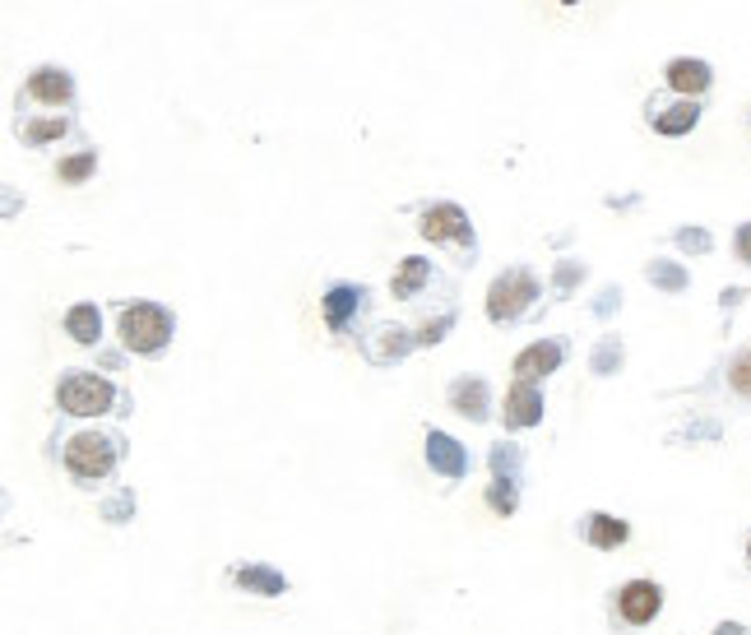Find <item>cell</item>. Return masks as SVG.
Wrapping results in <instances>:
<instances>
[{
	"label": "cell",
	"instance_id": "16",
	"mask_svg": "<svg viewBox=\"0 0 751 635\" xmlns=\"http://www.w3.org/2000/svg\"><path fill=\"white\" fill-rule=\"evenodd\" d=\"M232 585H242L246 593H265V599H274V593H284V589H288L284 575H279V570H269V566H261V562L236 566V570H232Z\"/></svg>",
	"mask_w": 751,
	"mask_h": 635
},
{
	"label": "cell",
	"instance_id": "18",
	"mask_svg": "<svg viewBox=\"0 0 751 635\" xmlns=\"http://www.w3.org/2000/svg\"><path fill=\"white\" fill-rule=\"evenodd\" d=\"M66 334L74 344H97V334H103V311L93 302H79L66 311Z\"/></svg>",
	"mask_w": 751,
	"mask_h": 635
},
{
	"label": "cell",
	"instance_id": "24",
	"mask_svg": "<svg viewBox=\"0 0 751 635\" xmlns=\"http://www.w3.org/2000/svg\"><path fill=\"white\" fill-rule=\"evenodd\" d=\"M520 446H506V441H497L492 446V473H497V478H516L520 473Z\"/></svg>",
	"mask_w": 751,
	"mask_h": 635
},
{
	"label": "cell",
	"instance_id": "33",
	"mask_svg": "<svg viewBox=\"0 0 751 635\" xmlns=\"http://www.w3.org/2000/svg\"><path fill=\"white\" fill-rule=\"evenodd\" d=\"M562 5H580V0H562Z\"/></svg>",
	"mask_w": 751,
	"mask_h": 635
},
{
	"label": "cell",
	"instance_id": "31",
	"mask_svg": "<svg viewBox=\"0 0 751 635\" xmlns=\"http://www.w3.org/2000/svg\"><path fill=\"white\" fill-rule=\"evenodd\" d=\"M126 515H130V492L122 496V501H112V506H107V520H126Z\"/></svg>",
	"mask_w": 751,
	"mask_h": 635
},
{
	"label": "cell",
	"instance_id": "9",
	"mask_svg": "<svg viewBox=\"0 0 751 635\" xmlns=\"http://www.w3.org/2000/svg\"><path fill=\"white\" fill-rule=\"evenodd\" d=\"M701 122V103L696 97H678V103H649V126L659 135H686Z\"/></svg>",
	"mask_w": 751,
	"mask_h": 635
},
{
	"label": "cell",
	"instance_id": "11",
	"mask_svg": "<svg viewBox=\"0 0 751 635\" xmlns=\"http://www.w3.org/2000/svg\"><path fill=\"white\" fill-rule=\"evenodd\" d=\"M566 362V344L562 339H543V344H533L516 357V381H539V376H552Z\"/></svg>",
	"mask_w": 751,
	"mask_h": 635
},
{
	"label": "cell",
	"instance_id": "27",
	"mask_svg": "<svg viewBox=\"0 0 751 635\" xmlns=\"http://www.w3.org/2000/svg\"><path fill=\"white\" fill-rule=\"evenodd\" d=\"M678 246L691 251V255H705L709 246H715V236H709L705 228H678Z\"/></svg>",
	"mask_w": 751,
	"mask_h": 635
},
{
	"label": "cell",
	"instance_id": "5",
	"mask_svg": "<svg viewBox=\"0 0 751 635\" xmlns=\"http://www.w3.org/2000/svg\"><path fill=\"white\" fill-rule=\"evenodd\" d=\"M663 612V589L655 580H631L617 589V617L626 626H649Z\"/></svg>",
	"mask_w": 751,
	"mask_h": 635
},
{
	"label": "cell",
	"instance_id": "7",
	"mask_svg": "<svg viewBox=\"0 0 751 635\" xmlns=\"http://www.w3.org/2000/svg\"><path fill=\"white\" fill-rule=\"evenodd\" d=\"M427 464H431V473L460 483L469 473V450L454 441V436H446V431H427Z\"/></svg>",
	"mask_w": 751,
	"mask_h": 635
},
{
	"label": "cell",
	"instance_id": "21",
	"mask_svg": "<svg viewBox=\"0 0 751 635\" xmlns=\"http://www.w3.org/2000/svg\"><path fill=\"white\" fill-rule=\"evenodd\" d=\"M93 168H97V153L84 149V153H74V158H61L56 176H61V182H70V186H79V182H89V176H93Z\"/></svg>",
	"mask_w": 751,
	"mask_h": 635
},
{
	"label": "cell",
	"instance_id": "13",
	"mask_svg": "<svg viewBox=\"0 0 751 635\" xmlns=\"http://www.w3.org/2000/svg\"><path fill=\"white\" fill-rule=\"evenodd\" d=\"M28 97H37V103H70L74 97V79L70 70H56V66H43L28 74Z\"/></svg>",
	"mask_w": 751,
	"mask_h": 635
},
{
	"label": "cell",
	"instance_id": "8",
	"mask_svg": "<svg viewBox=\"0 0 751 635\" xmlns=\"http://www.w3.org/2000/svg\"><path fill=\"white\" fill-rule=\"evenodd\" d=\"M663 79L678 97H701L709 84H715V70H709L705 61H696V56H678V61H668Z\"/></svg>",
	"mask_w": 751,
	"mask_h": 635
},
{
	"label": "cell",
	"instance_id": "10",
	"mask_svg": "<svg viewBox=\"0 0 751 635\" xmlns=\"http://www.w3.org/2000/svg\"><path fill=\"white\" fill-rule=\"evenodd\" d=\"M506 427H533V423H543V390L533 385V381H516L506 394Z\"/></svg>",
	"mask_w": 751,
	"mask_h": 635
},
{
	"label": "cell",
	"instance_id": "26",
	"mask_svg": "<svg viewBox=\"0 0 751 635\" xmlns=\"http://www.w3.org/2000/svg\"><path fill=\"white\" fill-rule=\"evenodd\" d=\"M61 130H66L61 116H51V122H24V126H19V135H24V145H47V140H56Z\"/></svg>",
	"mask_w": 751,
	"mask_h": 635
},
{
	"label": "cell",
	"instance_id": "28",
	"mask_svg": "<svg viewBox=\"0 0 751 635\" xmlns=\"http://www.w3.org/2000/svg\"><path fill=\"white\" fill-rule=\"evenodd\" d=\"M454 325V315L446 311V315H437V321H427L423 330H418V344H441V334Z\"/></svg>",
	"mask_w": 751,
	"mask_h": 635
},
{
	"label": "cell",
	"instance_id": "2",
	"mask_svg": "<svg viewBox=\"0 0 751 635\" xmlns=\"http://www.w3.org/2000/svg\"><path fill=\"white\" fill-rule=\"evenodd\" d=\"M172 315L167 307H158V302H130L122 311V344L130 353H158V348H167L172 339Z\"/></svg>",
	"mask_w": 751,
	"mask_h": 635
},
{
	"label": "cell",
	"instance_id": "3",
	"mask_svg": "<svg viewBox=\"0 0 751 635\" xmlns=\"http://www.w3.org/2000/svg\"><path fill=\"white\" fill-rule=\"evenodd\" d=\"M122 394L112 390V381H103V376L93 371H66L61 385H56V404H61L70 418H93V413H107Z\"/></svg>",
	"mask_w": 751,
	"mask_h": 635
},
{
	"label": "cell",
	"instance_id": "12",
	"mask_svg": "<svg viewBox=\"0 0 751 635\" xmlns=\"http://www.w3.org/2000/svg\"><path fill=\"white\" fill-rule=\"evenodd\" d=\"M450 408L464 413V418H473V423H483L492 413V394H487L483 376H460V381L450 385Z\"/></svg>",
	"mask_w": 751,
	"mask_h": 635
},
{
	"label": "cell",
	"instance_id": "20",
	"mask_svg": "<svg viewBox=\"0 0 751 635\" xmlns=\"http://www.w3.org/2000/svg\"><path fill=\"white\" fill-rule=\"evenodd\" d=\"M427 274H431V265H427V261H418V255H408L404 269L394 274V297H400V302H408V297L427 284Z\"/></svg>",
	"mask_w": 751,
	"mask_h": 635
},
{
	"label": "cell",
	"instance_id": "1",
	"mask_svg": "<svg viewBox=\"0 0 751 635\" xmlns=\"http://www.w3.org/2000/svg\"><path fill=\"white\" fill-rule=\"evenodd\" d=\"M122 450H126V441L116 431H79L74 441L66 446V469L74 473L79 483H97V478H107V473L116 469Z\"/></svg>",
	"mask_w": 751,
	"mask_h": 635
},
{
	"label": "cell",
	"instance_id": "25",
	"mask_svg": "<svg viewBox=\"0 0 751 635\" xmlns=\"http://www.w3.org/2000/svg\"><path fill=\"white\" fill-rule=\"evenodd\" d=\"M589 367H594V376H612L622 367V344L617 339H599L594 357H589Z\"/></svg>",
	"mask_w": 751,
	"mask_h": 635
},
{
	"label": "cell",
	"instance_id": "32",
	"mask_svg": "<svg viewBox=\"0 0 751 635\" xmlns=\"http://www.w3.org/2000/svg\"><path fill=\"white\" fill-rule=\"evenodd\" d=\"M747 566H751V539H747Z\"/></svg>",
	"mask_w": 751,
	"mask_h": 635
},
{
	"label": "cell",
	"instance_id": "30",
	"mask_svg": "<svg viewBox=\"0 0 751 635\" xmlns=\"http://www.w3.org/2000/svg\"><path fill=\"white\" fill-rule=\"evenodd\" d=\"M576 279H585V269L580 265H562V274H557V292H570V284Z\"/></svg>",
	"mask_w": 751,
	"mask_h": 635
},
{
	"label": "cell",
	"instance_id": "17",
	"mask_svg": "<svg viewBox=\"0 0 751 635\" xmlns=\"http://www.w3.org/2000/svg\"><path fill=\"white\" fill-rule=\"evenodd\" d=\"M362 348H367V357H371V362H381V367H385V362H400V357H404V353L413 348V339H408L404 330L385 325V330H376V334H371V339H367Z\"/></svg>",
	"mask_w": 751,
	"mask_h": 635
},
{
	"label": "cell",
	"instance_id": "15",
	"mask_svg": "<svg viewBox=\"0 0 751 635\" xmlns=\"http://www.w3.org/2000/svg\"><path fill=\"white\" fill-rule=\"evenodd\" d=\"M585 539H589V547H599V552H617L626 539H631V524L626 520H617V515H589L585 520Z\"/></svg>",
	"mask_w": 751,
	"mask_h": 635
},
{
	"label": "cell",
	"instance_id": "6",
	"mask_svg": "<svg viewBox=\"0 0 751 635\" xmlns=\"http://www.w3.org/2000/svg\"><path fill=\"white\" fill-rule=\"evenodd\" d=\"M423 236H427V242L469 246V242H473L469 213H464L460 205H431V209H423Z\"/></svg>",
	"mask_w": 751,
	"mask_h": 635
},
{
	"label": "cell",
	"instance_id": "19",
	"mask_svg": "<svg viewBox=\"0 0 751 635\" xmlns=\"http://www.w3.org/2000/svg\"><path fill=\"white\" fill-rule=\"evenodd\" d=\"M645 279L655 284V288H663V292H686V288H691V274H686L682 265H673V261L645 265Z\"/></svg>",
	"mask_w": 751,
	"mask_h": 635
},
{
	"label": "cell",
	"instance_id": "29",
	"mask_svg": "<svg viewBox=\"0 0 751 635\" xmlns=\"http://www.w3.org/2000/svg\"><path fill=\"white\" fill-rule=\"evenodd\" d=\"M733 251H738L742 265H751V223H742V228L733 232Z\"/></svg>",
	"mask_w": 751,
	"mask_h": 635
},
{
	"label": "cell",
	"instance_id": "4",
	"mask_svg": "<svg viewBox=\"0 0 751 635\" xmlns=\"http://www.w3.org/2000/svg\"><path fill=\"white\" fill-rule=\"evenodd\" d=\"M539 302V284H533V274L529 269H506L492 279L487 288V315L497 325H510V321H520V315Z\"/></svg>",
	"mask_w": 751,
	"mask_h": 635
},
{
	"label": "cell",
	"instance_id": "14",
	"mask_svg": "<svg viewBox=\"0 0 751 635\" xmlns=\"http://www.w3.org/2000/svg\"><path fill=\"white\" fill-rule=\"evenodd\" d=\"M362 302H367V288L334 284V288L325 292V321H330V330H348L353 311H362Z\"/></svg>",
	"mask_w": 751,
	"mask_h": 635
},
{
	"label": "cell",
	"instance_id": "22",
	"mask_svg": "<svg viewBox=\"0 0 751 635\" xmlns=\"http://www.w3.org/2000/svg\"><path fill=\"white\" fill-rule=\"evenodd\" d=\"M728 385H733L738 400L751 404V348H738L733 362H728Z\"/></svg>",
	"mask_w": 751,
	"mask_h": 635
},
{
	"label": "cell",
	"instance_id": "23",
	"mask_svg": "<svg viewBox=\"0 0 751 635\" xmlns=\"http://www.w3.org/2000/svg\"><path fill=\"white\" fill-rule=\"evenodd\" d=\"M487 506L497 510V515H516V506H520L516 478H492V487H487Z\"/></svg>",
	"mask_w": 751,
	"mask_h": 635
}]
</instances>
